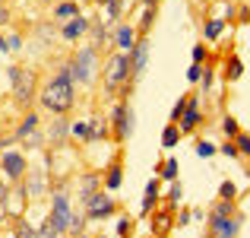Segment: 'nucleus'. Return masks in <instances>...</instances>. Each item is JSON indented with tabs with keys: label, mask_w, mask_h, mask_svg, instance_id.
<instances>
[{
	"label": "nucleus",
	"mask_w": 250,
	"mask_h": 238,
	"mask_svg": "<svg viewBox=\"0 0 250 238\" xmlns=\"http://www.w3.org/2000/svg\"><path fill=\"white\" fill-rule=\"evenodd\" d=\"M200 105H203V95H193V92H190V98H187V111H184V115H181V121H177L181 134H193V130H196V124L203 121Z\"/></svg>",
	"instance_id": "9b49d317"
},
{
	"label": "nucleus",
	"mask_w": 250,
	"mask_h": 238,
	"mask_svg": "<svg viewBox=\"0 0 250 238\" xmlns=\"http://www.w3.org/2000/svg\"><path fill=\"white\" fill-rule=\"evenodd\" d=\"M95 3H98V6H104V3H108V0H95Z\"/></svg>",
	"instance_id": "3c124183"
},
{
	"label": "nucleus",
	"mask_w": 250,
	"mask_h": 238,
	"mask_svg": "<svg viewBox=\"0 0 250 238\" xmlns=\"http://www.w3.org/2000/svg\"><path fill=\"white\" fill-rule=\"evenodd\" d=\"M38 238H57V232L51 229V222H48V219H44V226L38 229Z\"/></svg>",
	"instance_id": "37998d69"
},
{
	"label": "nucleus",
	"mask_w": 250,
	"mask_h": 238,
	"mask_svg": "<svg viewBox=\"0 0 250 238\" xmlns=\"http://www.w3.org/2000/svg\"><path fill=\"white\" fill-rule=\"evenodd\" d=\"M83 35H89V19L83 16H73V19H67V23H61V38L63 42H76V38H83Z\"/></svg>",
	"instance_id": "ddd939ff"
},
{
	"label": "nucleus",
	"mask_w": 250,
	"mask_h": 238,
	"mask_svg": "<svg viewBox=\"0 0 250 238\" xmlns=\"http://www.w3.org/2000/svg\"><path fill=\"white\" fill-rule=\"evenodd\" d=\"M219 153H225L228 159H238V146H234V140H228V143H225V146H222V149H219Z\"/></svg>",
	"instance_id": "79ce46f5"
},
{
	"label": "nucleus",
	"mask_w": 250,
	"mask_h": 238,
	"mask_svg": "<svg viewBox=\"0 0 250 238\" xmlns=\"http://www.w3.org/2000/svg\"><path fill=\"white\" fill-rule=\"evenodd\" d=\"M95 190H102V175H95V171L83 175L80 178V200H85V197L95 194Z\"/></svg>",
	"instance_id": "a211bd4d"
},
{
	"label": "nucleus",
	"mask_w": 250,
	"mask_h": 238,
	"mask_svg": "<svg viewBox=\"0 0 250 238\" xmlns=\"http://www.w3.org/2000/svg\"><path fill=\"white\" fill-rule=\"evenodd\" d=\"M187 98H190V92H187V95H181V98L174 102V108H171V124H177V121H181V115L187 111Z\"/></svg>",
	"instance_id": "72a5a7b5"
},
{
	"label": "nucleus",
	"mask_w": 250,
	"mask_h": 238,
	"mask_svg": "<svg viewBox=\"0 0 250 238\" xmlns=\"http://www.w3.org/2000/svg\"><path fill=\"white\" fill-rule=\"evenodd\" d=\"M234 146H238V156H247V159H250V134H244V130H241V134L234 137Z\"/></svg>",
	"instance_id": "f704fd0d"
},
{
	"label": "nucleus",
	"mask_w": 250,
	"mask_h": 238,
	"mask_svg": "<svg viewBox=\"0 0 250 238\" xmlns=\"http://www.w3.org/2000/svg\"><path fill=\"white\" fill-rule=\"evenodd\" d=\"M241 76H244V61H241L238 54H228V61H225V79H228V83H238Z\"/></svg>",
	"instance_id": "aec40b11"
},
{
	"label": "nucleus",
	"mask_w": 250,
	"mask_h": 238,
	"mask_svg": "<svg viewBox=\"0 0 250 238\" xmlns=\"http://www.w3.org/2000/svg\"><path fill=\"white\" fill-rule=\"evenodd\" d=\"M234 194H238V188H234L231 181H225V184L219 188V200H234Z\"/></svg>",
	"instance_id": "58836bf2"
},
{
	"label": "nucleus",
	"mask_w": 250,
	"mask_h": 238,
	"mask_svg": "<svg viewBox=\"0 0 250 238\" xmlns=\"http://www.w3.org/2000/svg\"><path fill=\"white\" fill-rule=\"evenodd\" d=\"M6 45H10V51H19V48H22V38H19V35H10V38H6Z\"/></svg>",
	"instance_id": "a18cd8bd"
},
{
	"label": "nucleus",
	"mask_w": 250,
	"mask_h": 238,
	"mask_svg": "<svg viewBox=\"0 0 250 238\" xmlns=\"http://www.w3.org/2000/svg\"><path fill=\"white\" fill-rule=\"evenodd\" d=\"M89 35H92V48L104 45V42L111 38V29H108V23H89Z\"/></svg>",
	"instance_id": "412c9836"
},
{
	"label": "nucleus",
	"mask_w": 250,
	"mask_h": 238,
	"mask_svg": "<svg viewBox=\"0 0 250 238\" xmlns=\"http://www.w3.org/2000/svg\"><path fill=\"white\" fill-rule=\"evenodd\" d=\"M95 238H104V235H95Z\"/></svg>",
	"instance_id": "603ef678"
},
{
	"label": "nucleus",
	"mask_w": 250,
	"mask_h": 238,
	"mask_svg": "<svg viewBox=\"0 0 250 238\" xmlns=\"http://www.w3.org/2000/svg\"><path fill=\"white\" fill-rule=\"evenodd\" d=\"M10 83H13V98L29 111L32 105L38 102V76H35V70L13 67L10 70Z\"/></svg>",
	"instance_id": "20e7f679"
},
{
	"label": "nucleus",
	"mask_w": 250,
	"mask_h": 238,
	"mask_svg": "<svg viewBox=\"0 0 250 238\" xmlns=\"http://www.w3.org/2000/svg\"><path fill=\"white\" fill-rule=\"evenodd\" d=\"M35 130H38V115L29 108V111H25V118H22V124L16 127V134H13V137H16V140H25V137H32Z\"/></svg>",
	"instance_id": "f3484780"
},
{
	"label": "nucleus",
	"mask_w": 250,
	"mask_h": 238,
	"mask_svg": "<svg viewBox=\"0 0 250 238\" xmlns=\"http://www.w3.org/2000/svg\"><path fill=\"white\" fill-rule=\"evenodd\" d=\"M6 194H10V188H6V181H0V203H6Z\"/></svg>",
	"instance_id": "de8ad7c7"
},
{
	"label": "nucleus",
	"mask_w": 250,
	"mask_h": 238,
	"mask_svg": "<svg viewBox=\"0 0 250 238\" xmlns=\"http://www.w3.org/2000/svg\"><path fill=\"white\" fill-rule=\"evenodd\" d=\"M152 23H155V6H143V16H140V25H136V32H140V35H149Z\"/></svg>",
	"instance_id": "393cba45"
},
{
	"label": "nucleus",
	"mask_w": 250,
	"mask_h": 238,
	"mask_svg": "<svg viewBox=\"0 0 250 238\" xmlns=\"http://www.w3.org/2000/svg\"><path fill=\"white\" fill-rule=\"evenodd\" d=\"M196 156H200V159H212L215 156V146L209 140H200V143H196Z\"/></svg>",
	"instance_id": "e433bc0d"
},
{
	"label": "nucleus",
	"mask_w": 250,
	"mask_h": 238,
	"mask_svg": "<svg viewBox=\"0 0 250 238\" xmlns=\"http://www.w3.org/2000/svg\"><path fill=\"white\" fill-rule=\"evenodd\" d=\"M187 222H190V210H184V213L177 216V226H187Z\"/></svg>",
	"instance_id": "49530a36"
},
{
	"label": "nucleus",
	"mask_w": 250,
	"mask_h": 238,
	"mask_svg": "<svg viewBox=\"0 0 250 238\" xmlns=\"http://www.w3.org/2000/svg\"><path fill=\"white\" fill-rule=\"evenodd\" d=\"M190 57H193V64H206V57H209V51H206V45H193V51H190Z\"/></svg>",
	"instance_id": "4c0bfd02"
},
{
	"label": "nucleus",
	"mask_w": 250,
	"mask_h": 238,
	"mask_svg": "<svg viewBox=\"0 0 250 238\" xmlns=\"http://www.w3.org/2000/svg\"><path fill=\"white\" fill-rule=\"evenodd\" d=\"M200 76H203V64H190V70H187V83H200Z\"/></svg>",
	"instance_id": "a19ab883"
},
{
	"label": "nucleus",
	"mask_w": 250,
	"mask_h": 238,
	"mask_svg": "<svg viewBox=\"0 0 250 238\" xmlns=\"http://www.w3.org/2000/svg\"><path fill=\"white\" fill-rule=\"evenodd\" d=\"M177 140H181V130H177V124H168V127L162 130V146H165V149H174Z\"/></svg>",
	"instance_id": "a878e982"
},
{
	"label": "nucleus",
	"mask_w": 250,
	"mask_h": 238,
	"mask_svg": "<svg viewBox=\"0 0 250 238\" xmlns=\"http://www.w3.org/2000/svg\"><path fill=\"white\" fill-rule=\"evenodd\" d=\"M70 137V121H67V115H57V118H51V127H48V143L51 146H61L63 140Z\"/></svg>",
	"instance_id": "4468645a"
},
{
	"label": "nucleus",
	"mask_w": 250,
	"mask_h": 238,
	"mask_svg": "<svg viewBox=\"0 0 250 238\" xmlns=\"http://www.w3.org/2000/svg\"><path fill=\"white\" fill-rule=\"evenodd\" d=\"M130 232H133V219H130V216H121V219H117V235L130 238Z\"/></svg>",
	"instance_id": "c9c22d12"
},
{
	"label": "nucleus",
	"mask_w": 250,
	"mask_h": 238,
	"mask_svg": "<svg viewBox=\"0 0 250 238\" xmlns=\"http://www.w3.org/2000/svg\"><path fill=\"white\" fill-rule=\"evenodd\" d=\"M70 76H73L76 86H92L98 76V70H102V61H98V48H92V45H85L80 48L73 57H70Z\"/></svg>",
	"instance_id": "7ed1b4c3"
},
{
	"label": "nucleus",
	"mask_w": 250,
	"mask_h": 238,
	"mask_svg": "<svg viewBox=\"0 0 250 238\" xmlns=\"http://www.w3.org/2000/svg\"><path fill=\"white\" fill-rule=\"evenodd\" d=\"M83 232H85V213L80 210V213H73V219H70V235L80 238Z\"/></svg>",
	"instance_id": "7c9ffc66"
},
{
	"label": "nucleus",
	"mask_w": 250,
	"mask_h": 238,
	"mask_svg": "<svg viewBox=\"0 0 250 238\" xmlns=\"http://www.w3.org/2000/svg\"><path fill=\"white\" fill-rule=\"evenodd\" d=\"M111 38H114V45L124 51V54H130L133 45H136V38H140V32H136V25H130V23H117L114 32H111Z\"/></svg>",
	"instance_id": "f8f14e48"
},
{
	"label": "nucleus",
	"mask_w": 250,
	"mask_h": 238,
	"mask_svg": "<svg viewBox=\"0 0 250 238\" xmlns=\"http://www.w3.org/2000/svg\"><path fill=\"white\" fill-rule=\"evenodd\" d=\"M124 6H127V0H108V3L102 6L104 10V23H117L121 13H124Z\"/></svg>",
	"instance_id": "5701e85b"
},
{
	"label": "nucleus",
	"mask_w": 250,
	"mask_h": 238,
	"mask_svg": "<svg viewBox=\"0 0 250 238\" xmlns=\"http://www.w3.org/2000/svg\"><path fill=\"white\" fill-rule=\"evenodd\" d=\"M212 216H238V210H234V200H219L212 207Z\"/></svg>",
	"instance_id": "2f4dec72"
},
{
	"label": "nucleus",
	"mask_w": 250,
	"mask_h": 238,
	"mask_svg": "<svg viewBox=\"0 0 250 238\" xmlns=\"http://www.w3.org/2000/svg\"><path fill=\"white\" fill-rule=\"evenodd\" d=\"M6 23H10V6L0 0V25H6Z\"/></svg>",
	"instance_id": "c03bdc74"
},
{
	"label": "nucleus",
	"mask_w": 250,
	"mask_h": 238,
	"mask_svg": "<svg viewBox=\"0 0 250 238\" xmlns=\"http://www.w3.org/2000/svg\"><path fill=\"white\" fill-rule=\"evenodd\" d=\"M152 216V232L155 238H165L168 229H171V213H149Z\"/></svg>",
	"instance_id": "4be33fe9"
},
{
	"label": "nucleus",
	"mask_w": 250,
	"mask_h": 238,
	"mask_svg": "<svg viewBox=\"0 0 250 238\" xmlns=\"http://www.w3.org/2000/svg\"><path fill=\"white\" fill-rule=\"evenodd\" d=\"M51 222L57 235L70 232V219H73V207H70V197L67 194H51V213L44 216Z\"/></svg>",
	"instance_id": "423d86ee"
},
{
	"label": "nucleus",
	"mask_w": 250,
	"mask_h": 238,
	"mask_svg": "<svg viewBox=\"0 0 250 238\" xmlns=\"http://www.w3.org/2000/svg\"><path fill=\"white\" fill-rule=\"evenodd\" d=\"M222 134H225V137H228V140H234V137H238V134H241V127H238V121H234V118H231V115H225V118H222Z\"/></svg>",
	"instance_id": "c756f323"
},
{
	"label": "nucleus",
	"mask_w": 250,
	"mask_h": 238,
	"mask_svg": "<svg viewBox=\"0 0 250 238\" xmlns=\"http://www.w3.org/2000/svg\"><path fill=\"white\" fill-rule=\"evenodd\" d=\"M149 51H152V42H149V35H140L133 45V51H130V70H133V79H140L146 73V64H149Z\"/></svg>",
	"instance_id": "9d476101"
},
{
	"label": "nucleus",
	"mask_w": 250,
	"mask_h": 238,
	"mask_svg": "<svg viewBox=\"0 0 250 238\" xmlns=\"http://www.w3.org/2000/svg\"><path fill=\"white\" fill-rule=\"evenodd\" d=\"M83 213L85 219H111L117 213V203L108 190H95V194H89L83 200Z\"/></svg>",
	"instance_id": "39448f33"
},
{
	"label": "nucleus",
	"mask_w": 250,
	"mask_h": 238,
	"mask_svg": "<svg viewBox=\"0 0 250 238\" xmlns=\"http://www.w3.org/2000/svg\"><path fill=\"white\" fill-rule=\"evenodd\" d=\"M168 197H171V207H177V203H181V197H184V188H181V181H171V190H168Z\"/></svg>",
	"instance_id": "ea45409f"
},
{
	"label": "nucleus",
	"mask_w": 250,
	"mask_h": 238,
	"mask_svg": "<svg viewBox=\"0 0 250 238\" xmlns=\"http://www.w3.org/2000/svg\"><path fill=\"white\" fill-rule=\"evenodd\" d=\"M155 207H159V178H152V181L146 184V197H143L140 213L149 216V213H155Z\"/></svg>",
	"instance_id": "dca6fc26"
},
{
	"label": "nucleus",
	"mask_w": 250,
	"mask_h": 238,
	"mask_svg": "<svg viewBox=\"0 0 250 238\" xmlns=\"http://www.w3.org/2000/svg\"><path fill=\"white\" fill-rule=\"evenodd\" d=\"M121 184H124V165H121V159H114V162L108 165V171L102 175V188L111 194V190H117Z\"/></svg>",
	"instance_id": "2eb2a0df"
},
{
	"label": "nucleus",
	"mask_w": 250,
	"mask_h": 238,
	"mask_svg": "<svg viewBox=\"0 0 250 238\" xmlns=\"http://www.w3.org/2000/svg\"><path fill=\"white\" fill-rule=\"evenodd\" d=\"M13 238H38V229L29 226L25 219H16V229H13Z\"/></svg>",
	"instance_id": "cd10ccee"
},
{
	"label": "nucleus",
	"mask_w": 250,
	"mask_h": 238,
	"mask_svg": "<svg viewBox=\"0 0 250 238\" xmlns=\"http://www.w3.org/2000/svg\"><path fill=\"white\" fill-rule=\"evenodd\" d=\"M177 171H181V165H177V159H165L159 168V181H177Z\"/></svg>",
	"instance_id": "b1692460"
},
{
	"label": "nucleus",
	"mask_w": 250,
	"mask_h": 238,
	"mask_svg": "<svg viewBox=\"0 0 250 238\" xmlns=\"http://www.w3.org/2000/svg\"><path fill=\"white\" fill-rule=\"evenodd\" d=\"M89 130H92V140L108 137V121H104V118H92V121H89Z\"/></svg>",
	"instance_id": "c85d7f7f"
},
{
	"label": "nucleus",
	"mask_w": 250,
	"mask_h": 238,
	"mask_svg": "<svg viewBox=\"0 0 250 238\" xmlns=\"http://www.w3.org/2000/svg\"><path fill=\"white\" fill-rule=\"evenodd\" d=\"M222 29H225L222 19H209V23H206V38H209V42H215V38L222 35Z\"/></svg>",
	"instance_id": "473e14b6"
},
{
	"label": "nucleus",
	"mask_w": 250,
	"mask_h": 238,
	"mask_svg": "<svg viewBox=\"0 0 250 238\" xmlns=\"http://www.w3.org/2000/svg\"><path fill=\"white\" fill-rule=\"evenodd\" d=\"M241 219L238 216H209V238H238Z\"/></svg>",
	"instance_id": "1a4fd4ad"
},
{
	"label": "nucleus",
	"mask_w": 250,
	"mask_h": 238,
	"mask_svg": "<svg viewBox=\"0 0 250 238\" xmlns=\"http://www.w3.org/2000/svg\"><path fill=\"white\" fill-rule=\"evenodd\" d=\"M0 168H3V175L10 178L13 184H19V181L25 178V168H29V162H25V153H22V149L0 153Z\"/></svg>",
	"instance_id": "0eeeda50"
},
{
	"label": "nucleus",
	"mask_w": 250,
	"mask_h": 238,
	"mask_svg": "<svg viewBox=\"0 0 250 238\" xmlns=\"http://www.w3.org/2000/svg\"><path fill=\"white\" fill-rule=\"evenodd\" d=\"M143 6H159V0H140Z\"/></svg>",
	"instance_id": "8fccbe9b"
},
{
	"label": "nucleus",
	"mask_w": 250,
	"mask_h": 238,
	"mask_svg": "<svg viewBox=\"0 0 250 238\" xmlns=\"http://www.w3.org/2000/svg\"><path fill=\"white\" fill-rule=\"evenodd\" d=\"M70 137H76V140H83V143H92L89 124H85V121H73V124H70Z\"/></svg>",
	"instance_id": "bb28decb"
},
{
	"label": "nucleus",
	"mask_w": 250,
	"mask_h": 238,
	"mask_svg": "<svg viewBox=\"0 0 250 238\" xmlns=\"http://www.w3.org/2000/svg\"><path fill=\"white\" fill-rule=\"evenodd\" d=\"M25 3H32V0H25Z\"/></svg>",
	"instance_id": "864d4df0"
},
{
	"label": "nucleus",
	"mask_w": 250,
	"mask_h": 238,
	"mask_svg": "<svg viewBox=\"0 0 250 238\" xmlns=\"http://www.w3.org/2000/svg\"><path fill=\"white\" fill-rule=\"evenodd\" d=\"M80 3L76 0H61V3L54 6V19H61V23H67V19H73V16H80Z\"/></svg>",
	"instance_id": "6ab92c4d"
},
{
	"label": "nucleus",
	"mask_w": 250,
	"mask_h": 238,
	"mask_svg": "<svg viewBox=\"0 0 250 238\" xmlns=\"http://www.w3.org/2000/svg\"><path fill=\"white\" fill-rule=\"evenodd\" d=\"M133 70H130V54H124V51H117V54H111L108 61H104L102 67V86L108 95H117V92H130V86H133Z\"/></svg>",
	"instance_id": "f03ea898"
},
{
	"label": "nucleus",
	"mask_w": 250,
	"mask_h": 238,
	"mask_svg": "<svg viewBox=\"0 0 250 238\" xmlns=\"http://www.w3.org/2000/svg\"><path fill=\"white\" fill-rule=\"evenodd\" d=\"M38 105H42V111H48L51 118L70 115V111H73L76 89H73V76H70V67H67V64H63V67L57 70V73L51 76L42 89H38Z\"/></svg>",
	"instance_id": "f257e3e1"
},
{
	"label": "nucleus",
	"mask_w": 250,
	"mask_h": 238,
	"mask_svg": "<svg viewBox=\"0 0 250 238\" xmlns=\"http://www.w3.org/2000/svg\"><path fill=\"white\" fill-rule=\"evenodd\" d=\"M111 127H114V140L117 143L130 140V134H133V108H130L127 102H117L114 115H111Z\"/></svg>",
	"instance_id": "6e6552de"
},
{
	"label": "nucleus",
	"mask_w": 250,
	"mask_h": 238,
	"mask_svg": "<svg viewBox=\"0 0 250 238\" xmlns=\"http://www.w3.org/2000/svg\"><path fill=\"white\" fill-rule=\"evenodd\" d=\"M0 54H10V45H6V38L0 35Z\"/></svg>",
	"instance_id": "09e8293b"
}]
</instances>
